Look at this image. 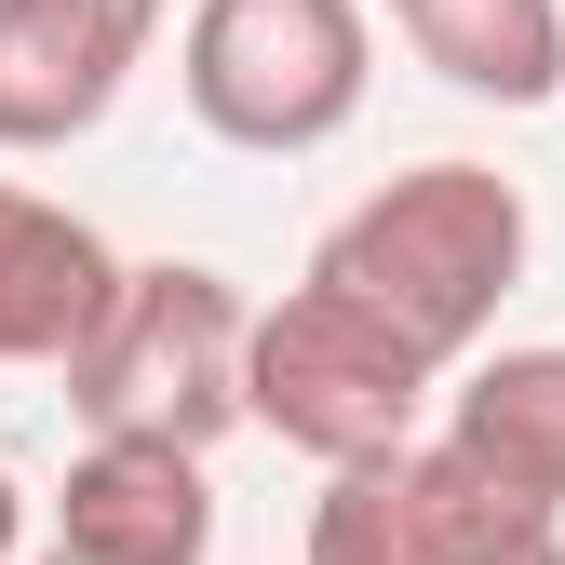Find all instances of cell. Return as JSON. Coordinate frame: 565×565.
<instances>
[{
  "instance_id": "obj_3",
  "label": "cell",
  "mask_w": 565,
  "mask_h": 565,
  "mask_svg": "<svg viewBox=\"0 0 565 565\" xmlns=\"http://www.w3.org/2000/svg\"><path fill=\"white\" fill-rule=\"evenodd\" d=\"M364 82H377L364 0H189V28H175L189 121L216 135V149H256V162L337 149Z\"/></svg>"
},
{
  "instance_id": "obj_5",
  "label": "cell",
  "mask_w": 565,
  "mask_h": 565,
  "mask_svg": "<svg viewBox=\"0 0 565 565\" xmlns=\"http://www.w3.org/2000/svg\"><path fill=\"white\" fill-rule=\"evenodd\" d=\"M310 565H565V512L484 484L458 445H404L364 471H323Z\"/></svg>"
},
{
  "instance_id": "obj_2",
  "label": "cell",
  "mask_w": 565,
  "mask_h": 565,
  "mask_svg": "<svg viewBox=\"0 0 565 565\" xmlns=\"http://www.w3.org/2000/svg\"><path fill=\"white\" fill-rule=\"evenodd\" d=\"M243 364H256L243 282L202 269V256H149V269H121L108 323L82 337L67 404H82L95 445H175V458H202L243 417Z\"/></svg>"
},
{
  "instance_id": "obj_12",
  "label": "cell",
  "mask_w": 565,
  "mask_h": 565,
  "mask_svg": "<svg viewBox=\"0 0 565 565\" xmlns=\"http://www.w3.org/2000/svg\"><path fill=\"white\" fill-rule=\"evenodd\" d=\"M28 565H82V552H54V539H41V552H28Z\"/></svg>"
},
{
  "instance_id": "obj_8",
  "label": "cell",
  "mask_w": 565,
  "mask_h": 565,
  "mask_svg": "<svg viewBox=\"0 0 565 565\" xmlns=\"http://www.w3.org/2000/svg\"><path fill=\"white\" fill-rule=\"evenodd\" d=\"M121 297V256L41 189H0V364H82V337Z\"/></svg>"
},
{
  "instance_id": "obj_4",
  "label": "cell",
  "mask_w": 565,
  "mask_h": 565,
  "mask_svg": "<svg viewBox=\"0 0 565 565\" xmlns=\"http://www.w3.org/2000/svg\"><path fill=\"white\" fill-rule=\"evenodd\" d=\"M445 377L417 364L404 337H377L350 297L323 282H282V310H256V364H243V417L282 431L323 471H364V458H404L417 445V404Z\"/></svg>"
},
{
  "instance_id": "obj_1",
  "label": "cell",
  "mask_w": 565,
  "mask_h": 565,
  "mask_svg": "<svg viewBox=\"0 0 565 565\" xmlns=\"http://www.w3.org/2000/svg\"><path fill=\"white\" fill-rule=\"evenodd\" d=\"M310 282L350 297L377 337H404L431 377H458L499 323V297L525 282V189L484 162H417L310 243Z\"/></svg>"
},
{
  "instance_id": "obj_11",
  "label": "cell",
  "mask_w": 565,
  "mask_h": 565,
  "mask_svg": "<svg viewBox=\"0 0 565 565\" xmlns=\"http://www.w3.org/2000/svg\"><path fill=\"white\" fill-rule=\"evenodd\" d=\"M14 539H28V499H14V471H0V565H14Z\"/></svg>"
},
{
  "instance_id": "obj_10",
  "label": "cell",
  "mask_w": 565,
  "mask_h": 565,
  "mask_svg": "<svg viewBox=\"0 0 565 565\" xmlns=\"http://www.w3.org/2000/svg\"><path fill=\"white\" fill-rule=\"evenodd\" d=\"M391 28L471 108H552L565 95V0H391Z\"/></svg>"
},
{
  "instance_id": "obj_9",
  "label": "cell",
  "mask_w": 565,
  "mask_h": 565,
  "mask_svg": "<svg viewBox=\"0 0 565 565\" xmlns=\"http://www.w3.org/2000/svg\"><path fill=\"white\" fill-rule=\"evenodd\" d=\"M445 445L484 484L565 512V350H484V364L445 391Z\"/></svg>"
},
{
  "instance_id": "obj_7",
  "label": "cell",
  "mask_w": 565,
  "mask_h": 565,
  "mask_svg": "<svg viewBox=\"0 0 565 565\" xmlns=\"http://www.w3.org/2000/svg\"><path fill=\"white\" fill-rule=\"evenodd\" d=\"M54 552L82 565H202L216 552V484L175 445H82L54 484Z\"/></svg>"
},
{
  "instance_id": "obj_6",
  "label": "cell",
  "mask_w": 565,
  "mask_h": 565,
  "mask_svg": "<svg viewBox=\"0 0 565 565\" xmlns=\"http://www.w3.org/2000/svg\"><path fill=\"white\" fill-rule=\"evenodd\" d=\"M175 0H0V149H67L121 108Z\"/></svg>"
}]
</instances>
